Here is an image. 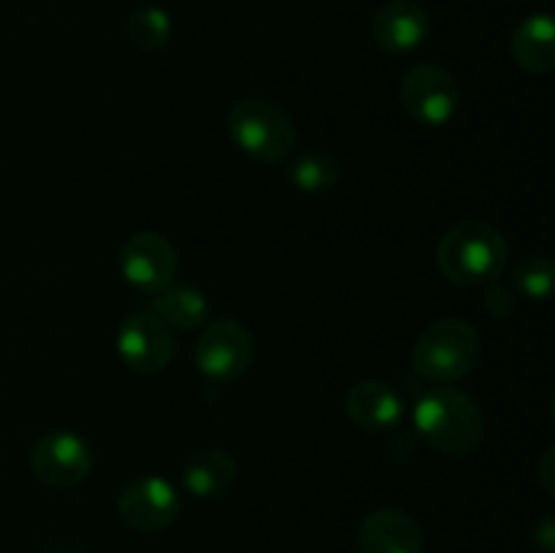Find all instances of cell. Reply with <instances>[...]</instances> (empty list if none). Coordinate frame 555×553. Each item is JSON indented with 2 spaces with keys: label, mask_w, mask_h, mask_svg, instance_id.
<instances>
[{
  "label": "cell",
  "mask_w": 555,
  "mask_h": 553,
  "mask_svg": "<svg viewBox=\"0 0 555 553\" xmlns=\"http://www.w3.org/2000/svg\"><path fill=\"white\" fill-rule=\"evenodd\" d=\"M415 434L442 455H469L480 448L486 417L475 396L453 385H434L417 399Z\"/></svg>",
  "instance_id": "obj_1"
},
{
  "label": "cell",
  "mask_w": 555,
  "mask_h": 553,
  "mask_svg": "<svg viewBox=\"0 0 555 553\" xmlns=\"http://www.w3.org/2000/svg\"><path fill=\"white\" fill-rule=\"evenodd\" d=\"M509 249L499 228L482 220H466L450 228L437 249L439 271L450 282L464 287H480L499 280L507 269Z\"/></svg>",
  "instance_id": "obj_2"
},
{
  "label": "cell",
  "mask_w": 555,
  "mask_h": 553,
  "mask_svg": "<svg viewBox=\"0 0 555 553\" xmlns=\"http://www.w3.org/2000/svg\"><path fill=\"white\" fill-rule=\"evenodd\" d=\"M480 361V334L461 318L434 320L415 342L412 366L423 380L453 385L464 380Z\"/></svg>",
  "instance_id": "obj_3"
},
{
  "label": "cell",
  "mask_w": 555,
  "mask_h": 553,
  "mask_svg": "<svg viewBox=\"0 0 555 553\" xmlns=\"http://www.w3.org/2000/svg\"><path fill=\"white\" fill-rule=\"evenodd\" d=\"M228 133L244 155L282 163L296 146V128L285 108L266 98H244L228 112Z\"/></svg>",
  "instance_id": "obj_4"
},
{
  "label": "cell",
  "mask_w": 555,
  "mask_h": 553,
  "mask_svg": "<svg viewBox=\"0 0 555 553\" xmlns=\"http://www.w3.org/2000/svg\"><path fill=\"white\" fill-rule=\"evenodd\" d=\"M399 98L412 119L431 128H442L455 117L461 106L459 81L448 68L434 63H421L401 76Z\"/></svg>",
  "instance_id": "obj_5"
},
{
  "label": "cell",
  "mask_w": 555,
  "mask_h": 553,
  "mask_svg": "<svg viewBox=\"0 0 555 553\" xmlns=\"http://www.w3.org/2000/svg\"><path fill=\"white\" fill-rule=\"evenodd\" d=\"M255 356L253 334L238 320L222 318L204 329L195 345V363L201 374L215 385L236 383Z\"/></svg>",
  "instance_id": "obj_6"
},
{
  "label": "cell",
  "mask_w": 555,
  "mask_h": 553,
  "mask_svg": "<svg viewBox=\"0 0 555 553\" xmlns=\"http://www.w3.org/2000/svg\"><path fill=\"white\" fill-rule=\"evenodd\" d=\"M30 472L49 488H74L92 472V450L79 434L49 432L33 445Z\"/></svg>",
  "instance_id": "obj_7"
},
{
  "label": "cell",
  "mask_w": 555,
  "mask_h": 553,
  "mask_svg": "<svg viewBox=\"0 0 555 553\" xmlns=\"http://www.w3.org/2000/svg\"><path fill=\"white\" fill-rule=\"evenodd\" d=\"M117 352L125 366L133 372H163L173 361V334L155 312L141 309V312L128 314L119 325Z\"/></svg>",
  "instance_id": "obj_8"
},
{
  "label": "cell",
  "mask_w": 555,
  "mask_h": 553,
  "mask_svg": "<svg viewBox=\"0 0 555 553\" xmlns=\"http://www.w3.org/2000/svg\"><path fill=\"white\" fill-rule=\"evenodd\" d=\"M117 510L119 518L133 531L155 535V531L168 529L179 518V513H182V499H179V491L171 483L150 475L128 483L119 491Z\"/></svg>",
  "instance_id": "obj_9"
},
{
  "label": "cell",
  "mask_w": 555,
  "mask_h": 553,
  "mask_svg": "<svg viewBox=\"0 0 555 553\" xmlns=\"http://www.w3.org/2000/svg\"><path fill=\"white\" fill-rule=\"evenodd\" d=\"M177 249L166 236L155 231L133 233L119 249V271L125 280L141 293H152L168 287L177 276Z\"/></svg>",
  "instance_id": "obj_10"
},
{
  "label": "cell",
  "mask_w": 555,
  "mask_h": 553,
  "mask_svg": "<svg viewBox=\"0 0 555 553\" xmlns=\"http://www.w3.org/2000/svg\"><path fill=\"white\" fill-rule=\"evenodd\" d=\"M361 553H423L426 537L421 524L399 507H379L358 529Z\"/></svg>",
  "instance_id": "obj_11"
},
{
  "label": "cell",
  "mask_w": 555,
  "mask_h": 553,
  "mask_svg": "<svg viewBox=\"0 0 555 553\" xmlns=\"http://www.w3.org/2000/svg\"><path fill=\"white\" fill-rule=\"evenodd\" d=\"M372 36L388 54H410L426 41L428 14L417 0H388L374 14Z\"/></svg>",
  "instance_id": "obj_12"
},
{
  "label": "cell",
  "mask_w": 555,
  "mask_h": 553,
  "mask_svg": "<svg viewBox=\"0 0 555 553\" xmlns=\"http://www.w3.org/2000/svg\"><path fill=\"white\" fill-rule=\"evenodd\" d=\"M347 417L369 434L390 432L404 417V399L383 380H361L347 394Z\"/></svg>",
  "instance_id": "obj_13"
},
{
  "label": "cell",
  "mask_w": 555,
  "mask_h": 553,
  "mask_svg": "<svg viewBox=\"0 0 555 553\" xmlns=\"http://www.w3.org/2000/svg\"><path fill=\"white\" fill-rule=\"evenodd\" d=\"M509 54L526 74H551L555 68V25L551 14H531L515 27Z\"/></svg>",
  "instance_id": "obj_14"
},
{
  "label": "cell",
  "mask_w": 555,
  "mask_h": 553,
  "mask_svg": "<svg viewBox=\"0 0 555 553\" xmlns=\"http://www.w3.org/2000/svg\"><path fill=\"white\" fill-rule=\"evenodd\" d=\"M182 483L193 497H222L236 483V461L220 448H201L184 461Z\"/></svg>",
  "instance_id": "obj_15"
},
{
  "label": "cell",
  "mask_w": 555,
  "mask_h": 553,
  "mask_svg": "<svg viewBox=\"0 0 555 553\" xmlns=\"http://www.w3.org/2000/svg\"><path fill=\"white\" fill-rule=\"evenodd\" d=\"M150 312H155L168 329L195 331L206 320V296L193 285H168L155 293L150 304Z\"/></svg>",
  "instance_id": "obj_16"
},
{
  "label": "cell",
  "mask_w": 555,
  "mask_h": 553,
  "mask_svg": "<svg viewBox=\"0 0 555 553\" xmlns=\"http://www.w3.org/2000/svg\"><path fill=\"white\" fill-rule=\"evenodd\" d=\"M341 163L331 152L309 150L287 163V182L301 193H328L339 184Z\"/></svg>",
  "instance_id": "obj_17"
},
{
  "label": "cell",
  "mask_w": 555,
  "mask_h": 553,
  "mask_svg": "<svg viewBox=\"0 0 555 553\" xmlns=\"http://www.w3.org/2000/svg\"><path fill=\"white\" fill-rule=\"evenodd\" d=\"M128 38L139 49L155 52V49L166 47L171 38V16L160 5H139L128 16Z\"/></svg>",
  "instance_id": "obj_18"
},
{
  "label": "cell",
  "mask_w": 555,
  "mask_h": 553,
  "mask_svg": "<svg viewBox=\"0 0 555 553\" xmlns=\"http://www.w3.org/2000/svg\"><path fill=\"white\" fill-rule=\"evenodd\" d=\"M555 269L545 255H529L513 269V291L529 301H547L553 293Z\"/></svg>",
  "instance_id": "obj_19"
},
{
  "label": "cell",
  "mask_w": 555,
  "mask_h": 553,
  "mask_svg": "<svg viewBox=\"0 0 555 553\" xmlns=\"http://www.w3.org/2000/svg\"><path fill=\"white\" fill-rule=\"evenodd\" d=\"M486 291V309L496 318H509L515 312V291L509 285H502L499 280L488 282Z\"/></svg>",
  "instance_id": "obj_20"
},
{
  "label": "cell",
  "mask_w": 555,
  "mask_h": 553,
  "mask_svg": "<svg viewBox=\"0 0 555 553\" xmlns=\"http://www.w3.org/2000/svg\"><path fill=\"white\" fill-rule=\"evenodd\" d=\"M534 540L540 542V548H542V551H545V553L553 551L555 540H553V518H551V515H545V518H542V524L537 526Z\"/></svg>",
  "instance_id": "obj_21"
},
{
  "label": "cell",
  "mask_w": 555,
  "mask_h": 553,
  "mask_svg": "<svg viewBox=\"0 0 555 553\" xmlns=\"http://www.w3.org/2000/svg\"><path fill=\"white\" fill-rule=\"evenodd\" d=\"M553 459V448H547L545 459H542V486H545L547 493H553V483H551V466H547V461Z\"/></svg>",
  "instance_id": "obj_22"
}]
</instances>
